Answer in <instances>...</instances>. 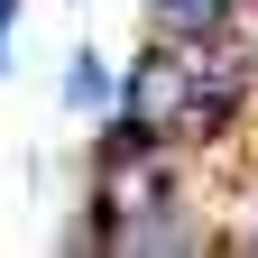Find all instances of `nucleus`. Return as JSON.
<instances>
[{"instance_id": "1", "label": "nucleus", "mask_w": 258, "mask_h": 258, "mask_svg": "<svg viewBox=\"0 0 258 258\" xmlns=\"http://www.w3.org/2000/svg\"><path fill=\"white\" fill-rule=\"evenodd\" d=\"M184 102H194L184 46L139 55V74H129V92H120V129H129V139H175V129H184Z\"/></svg>"}, {"instance_id": "2", "label": "nucleus", "mask_w": 258, "mask_h": 258, "mask_svg": "<svg viewBox=\"0 0 258 258\" xmlns=\"http://www.w3.org/2000/svg\"><path fill=\"white\" fill-rule=\"evenodd\" d=\"M148 139H129V157H111V212L120 221H139V212H166V166H157V157H139Z\"/></svg>"}, {"instance_id": "3", "label": "nucleus", "mask_w": 258, "mask_h": 258, "mask_svg": "<svg viewBox=\"0 0 258 258\" xmlns=\"http://www.w3.org/2000/svg\"><path fill=\"white\" fill-rule=\"evenodd\" d=\"M148 19L166 28V37H212V28L231 19V0H148Z\"/></svg>"}, {"instance_id": "4", "label": "nucleus", "mask_w": 258, "mask_h": 258, "mask_svg": "<svg viewBox=\"0 0 258 258\" xmlns=\"http://www.w3.org/2000/svg\"><path fill=\"white\" fill-rule=\"evenodd\" d=\"M64 102H74V111H102V102H111V74H102V55H83L74 74H64Z\"/></svg>"}, {"instance_id": "5", "label": "nucleus", "mask_w": 258, "mask_h": 258, "mask_svg": "<svg viewBox=\"0 0 258 258\" xmlns=\"http://www.w3.org/2000/svg\"><path fill=\"white\" fill-rule=\"evenodd\" d=\"M10 10H19V0H0V37H10Z\"/></svg>"}]
</instances>
